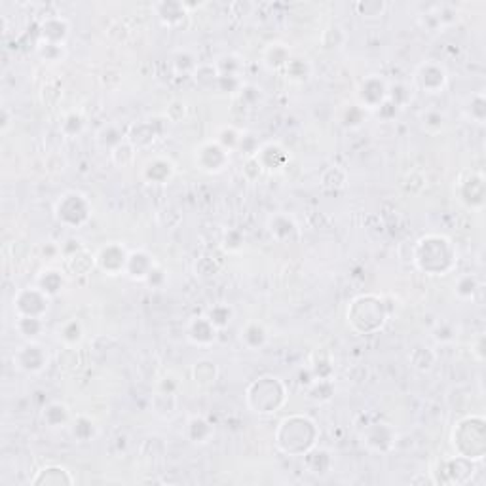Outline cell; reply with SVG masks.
Returning <instances> with one entry per match:
<instances>
[{
	"instance_id": "cell-1",
	"label": "cell",
	"mask_w": 486,
	"mask_h": 486,
	"mask_svg": "<svg viewBox=\"0 0 486 486\" xmlns=\"http://www.w3.org/2000/svg\"><path fill=\"white\" fill-rule=\"evenodd\" d=\"M410 261L427 276H447L456 266V249L447 236L425 234L414 243Z\"/></svg>"
},
{
	"instance_id": "cell-2",
	"label": "cell",
	"mask_w": 486,
	"mask_h": 486,
	"mask_svg": "<svg viewBox=\"0 0 486 486\" xmlns=\"http://www.w3.org/2000/svg\"><path fill=\"white\" fill-rule=\"evenodd\" d=\"M319 427L310 416L291 414L279 422L276 429V445L289 456H304L308 450L317 447Z\"/></svg>"
},
{
	"instance_id": "cell-3",
	"label": "cell",
	"mask_w": 486,
	"mask_h": 486,
	"mask_svg": "<svg viewBox=\"0 0 486 486\" xmlns=\"http://www.w3.org/2000/svg\"><path fill=\"white\" fill-rule=\"evenodd\" d=\"M389 317L386 302L378 294H359L347 306V323L359 334H372L386 325Z\"/></svg>"
},
{
	"instance_id": "cell-4",
	"label": "cell",
	"mask_w": 486,
	"mask_h": 486,
	"mask_svg": "<svg viewBox=\"0 0 486 486\" xmlns=\"http://www.w3.org/2000/svg\"><path fill=\"white\" fill-rule=\"evenodd\" d=\"M245 401L251 412L261 416H270L283 409L287 401V387L283 380L278 376L264 374L249 384Z\"/></svg>"
},
{
	"instance_id": "cell-5",
	"label": "cell",
	"mask_w": 486,
	"mask_h": 486,
	"mask_svg": "<svg viewBox=\"0 0 486 486\" xmlns=\"http://www.w3.org/2000/svg\"><path fill=\"white\" fill-rule=\"evenodd\" d=\"M452 447L456 456H462L469 462H480L486 452L485 418L465 416L452 429Z\"/></svg>"
},
{
	"instance_id": "cell-6",
	"label": "cell",
	"mask_w": 486,
	"mask_h": 486,
	"mask_svg": "<svg viewBox=\"0 0 486 486\" xmlns=\"http://www.w3.org/2000/svg\"><path fill=\"white\" fill-rule=\"evenodd\" d=\"M54 215L55 221L61 226L69 230H77L92 219V203L85 194L78 190H67L55 201Z\"/></svg>"
},
{
	"instance_id": "cell-7",
	"label": "cell",
	"mask_w": 486,
	"mask_h": 486,
	"mask_svg": "<svg viewBox=\"0 0 486 486\" xmlns=\"http://www.w3.org/2000/svg\"><path fill=\"white\" fill-rule=\"evenodd\" d=\"M412 82L418 92L425 95H441L448 88V72L441 63L425 61L416 67Z\"/></svg>"
},
{
	"instance_id": "cell-8",
	"label": "cell",
	"mask_w": 486,
	"mask_h": 486,
	"mask_svg": "<svg viewBox=\"0 0 486 486\" xmlns=\"http://www.w3.org/2000/svg\"><path fill=\"white\" fill-rule=\"evenodd\" d=\"M50 301H52V296H48L37 285L23 287L14 296V312H16V316L44 319L48 310H50Z\"/></svg>"
},
{
	"instance_id": "cell-9",
	"label": "cell",
	"mask_w": 486,
	"mask_h": 486,
	"mask_svg": "<svg viewBox=\"0 0 486 486\" xmlns=\"http://www.w3.org/2000/svg\"><path fill=\"white\" fill-rule=\"evenodd\" d=\"M194 162H196V168L203 173L216 175L228 168L230 152L224 150L216 141H205L194 150Z\"/></svg>"
},
{
	"instance_id": "cell-10",
	"label": "cell",
	"mask_w": 486,
	"mask_h": 486,
	"mask_svg": "<svg viewBox=\"0 0 486 486\" xmlns=\"http://www.w3.org/2000/svg\"><path fill=\"white\" fill-rule=\"evenodd\" d=\"M48 352L37 340H25V344L17 347L14 354L16 369L25 374H40L48 367Z\"/></svg>"
},
{
	"instance_id": "cell-11",
	"label": "cell",
	"mask_w": 486,
	"mask_h": 486,
	"mask_svg": "<svg viewBox=\"0 0 486 486\" xmlns=\"http://www.w3.org/2000/svg\"><path fill=\"white\" fill-rule=\"evenodd\" d=\"M485 177L483 173H465L458 185H456V198L460 200L463 207L480 211L485 207Z\"/></svg>"
},
{
	"instance_id": "cell-12",
	"label": "cell",
	"mask_w": 486,
	"mask_h": 486,
	"mask_svg": "<svg viewBox=\"0 0 486 486\" xmlns=\"http://www.w3.org/2000/svg\"><path fill=\"white\" fill-rule=\"evenodd\" d=\"M387 99V84L386 80L378 74H371L363 80L359 88H357V105L367 110V112H374L376 108H380Z\"/></svg>"
},
{
	"instance_id": "cell-13",
	"label": "cell",
	"mask_w": 486,
	"mask_h": 486,
	"mask_svg": "<svg viewBox=\"0 0 486 486\" xmlns=\"http://www.w3.org/2000/svg\"><path fill=\"white\" fill-rule=\"evenodd\" d=\"M185 332L186 340L192 346L201 347V350H207V347L213 346L216 342V336H219V329L209 321V317L205 314L190 317L185 327Z\"/></svg>"
},
{
	"instance_id": "cell-14",
	"label": "cell",
	"mask_w": 486,
	"mask_h": 486,
	"mask_svg": "<svg viewBox=\"0 0 486 486\" xmlns=\"http://www.w3.org/2000/svg\"><path fill=\"white\" fill-rule=\"evenodd\" d=\"M128 256H130V253L125 251L122 243H107L95 255V266L105 274H108V276H120V274L124 276Z\"/></svg>"
},
{
	"instance_id": "cell-15",
	"label": "cell",
	"mask_w": 486,
	"mask_h": 486,
	"mask_svg": "<svg viewBox=\"0 0 486 486\" xmlns=\"http://www.w3.org/2000/svg\"><path fill=\"white\" fill-rule=\"evenodd\" d=\"M395 441H397V433L392 425L384 422L367 425L363 432V443L367 445V448H371L372 452H389L395 447Z\"/></svg>"
},
{
	"instance_id": "cell-16",
	"label": "cell",
	"mask_w": 486,
	"mask_h": 486,
	"mask_svg": "<svg viewBox=\"0 0 486 486\" xmlns=\"http://www.w3.org/2000/svg\"><path fill=\"white\" fill-rule=\"evenodd\" d=\"M162 135L158 120H148V122H135L130 125V130L125 132V141L132 145L135 150L152 147L156 139Z\"/></svg>"
},
{
	"instance_id": "cell-17",
	"label": "cell",
	"mask_w": 486,
	"mask_h": 486,
	"mask_svg": "<svg viewBox=\"0 0 486 486\" xmlns=\"http://www.w3.org/2000/svg\"><path fill=\"white\" fill-rule=\"evenodd\" d=\"M154 12L158 19L162 21L163 27L179 31V29H185L188 25V10H186L185 2H156Z\"/></svg>"
},
{
	"instance_id": "cell-18",
	"label": "cell",
	"mask_w": 486,
	"mask_h": 486,
	"mask_svg": "<svg viewBox=\"0 0 486 486\" xmlns=\"http://www.w3.org/2000/svg\"><path fill=\"white\" fill-rule=\"evenodd\" d=\"M156 268L154 256L150 255L145 249H137L132 251L128 256V264H125L124 276L125 278L133 279V281H147L148 274Z\"/></svg>"
},
{
	"instance_id": "cell-19",
	"label": "cell",
	"mask_w": 486,
	"mask_h": 486,
	"mask_svg": "<svg viewBox=\"0 0 486 486\" xmlns=\"http://www.w3.org/2000/svg\"><path fill=\"white\" fill-rule=\"evenodd\" d=\"M143 181L148 185H165L175 175V163L170 158L156 156L143 165Z\"/></svg>"
},
{
	"instance_id": "cell-20",
	"label": "cell",
	"mask_w": 486,
	"mask_h": 486,
	"mask_svg": "<svg viewBox=\"0 0 486 486\" xmlns=\"http://www.w3.org/2000/svg\"><path fill=\"white\" fill-rule=\"evenodd\" d=\"M256 162L261 163L263 171H279L283 170L289 162L287 150L279 143H264L263 147H259L256 152Z\"/></svg>"
},
{
	"instance_id": "cell-21",
	"label": "cell",
	"mask_w": 486,
	"mask_h": 486,
	"mask_svg": "<svg viewBox=\"0 0 486 486\" xmlns=\"http://www.w3.org/2000/svg\"><path fill=\"white\" fill-rule=\"evenodd\" d=\"M268 232L279 243H289L298 238V224L287 213H276L268 219Z\"/></svg>"
},
{
	"instance_id": "cell-22",
	"label": "cell",
	"mask_w": 486,
	"mask_h": 486,
	"mask_svg": "<svg viewBox=\"0 0 486 486\" xmlns=\"http://www.w3.org/2000/svg\"><path fill=\"white\" fill-rule=\"evenodd\" d=\"M69 31L70 25L65 17L50 16L44 19V23L40 25V40L65 46V40L69 37Z\"/></svg>"
},
{
	"instance_id": "cell-23",
	"label": "cell",
	"mask_w": 486,
	"mask_h": 486,
	"mask_svg": "<svg viewBox=\"0 0 486 486\" xmlns=\"http://www.w3.org/2000/svg\"><path fill=\"white\" fill-rule=\"evenodd\" d=\"M185 435L186 439L194 443V445H205V443L213 439L215 429H213V425H211L207 418L201 416V414H194V416L186 420Z\"/></svg>"
},
{
	"instance_id": "cell-24",
	"label": "cell",
	"mask_w": 486,
	"mask_h": 486,
	"mask_svg": "<svg viewBox=\"0 0 486 486\" xmlns=\"http://www.w3.org/2000/svg\"><path fill=\"white\" fill-rule=\"evenodd\" d=\"M239 340H241V344L247 347V350L259 352V350H263V347L266 346V342H268V331H266V327H264L263 323H259V321H249V323H245V327H241Z\"/></svg>"
},
{
	"instance_id": "cell-25",
	"label": "cell",
	"mask_w": 486,
	"mask_h": 486,
	"mask_svg": "<svg viewBox=\"0 0 486 486\" xmlns=\"http://www.w3.org/2000/svg\"><path fill=\"white\" fill-rule=\"evenodd\" d=\"M42 420L50 429H59V427H67L72 422V414H70L69 407L61 401H54L48 405L46 409L42 410Z\"/></svg>"
},
{
	"instance_id": "cell-26",
	"label": "cell",
	"mask_w": 486,
	"mask_h": 486,
	"mask_svg": "<svg viewBox=\"0 0 486 486\" xmlns=\"http://www.w3.org/2000/svg\"><path fill=\"white\" fill-rule=\"evenodd\" d=\"M34 285L42 289L48 296L54 298L65 289V276L57 268H44V270H40V274L34 279Z\"/></svg>"
},
{
	"instance_id": "cell-27",
	"label": "cell",
	"mask_w": 486,
	"mask_h": 486,
	"mask_svg": "<svg viewBox=\"0 0 486 486\" xmlns=\"http://www.w3.org/2000/svg\"><path fill=\"white\" fill-rule=\"evenodd\" d=\"M291 57V50L283 42H270L264 48L263 61L270 70H283Z\"/></svg>"
},
{
	"instance_id": "cell-28",
	"label": "cell",
	"mask_w": 486,
	"mask_h": 486,
	"mask_svg": "<svg viewBox=\"0 0 486 486\" xmlns=\"http://www.w3.org/2000/svg\"><path fill=\"white\" fill-rule=\"evenodd\" d=\"M304 465L314 475H327L332 467L331 452L327 448L314 447L304 454Z\"/></svg>"
},
{
	"instance_id": "cell-29",
	"label": "cell",
	"mask_w": 486,
	"mask_h": 486,
	"mask_svg": "<svg viewBox=\"0 0 486 486\" xmlns=\"http://www.w3.org/2000/svg\"><path fill=\"white\" fill-rule=\"evenodd\" d=\"M32 485H54V486H61V485H72L74 478L70 477V473L61 465H48L44 469H40L37 473V477L31 480Z\"/></svg>"
},
{
	"instance_id": "cell-30",
	"label": "cell",
	"mask_w": 486,
	"mask_h": 486,
	"mask_svg": "<svg viewBox=\"0 0 486 486\" xmlns=\"http://www.w3.org/2000/svg\"><path fill=\"white\" fill-rule=\"evenodd\" d=\"M70 433H72V437H74L78 443H88V441L97 437L99 427H97V424H95L90 416L78 414V416L72 418V422H70Z\"/></svg>"
},
{
	"instance_id": "cell-31",
	"label": "cell",
	"mask_w": 486,
	"mask_h": 486,
	"mask_svg": "<svg viewBox=\"0 0 486 486\" xmlns=\"http://www.w3.org/2000/svg\"><path fill=\"white\" fill-rule=\"evenodd\" d=\"M409 361H410V367L414 369V371L418 372H429L435 367V363H437V354H435V350H432V347L427 346H416L412 352H410L409 355Z\"/></svg>"
},
{
	"instance_id": "cell-32",
	"label": "cell",
	"mask_w": 486,
	"mask_h": 486,
	"mask_svg": "<svg viewBox=\"0 0 486 486\" xmlns=\"http://www.w3.org/2000/svg\"><path fill=\"white\" fill-rule=\"evenodd\" d=\"M125 141V133H122V130L114 124H107L101 128L97 135H95V143L99 145L103 150L112 152L116 147H120Z\"/></svg>"
},
{
	"instance_id": "cell-33",
	"label": "cell",
	"mask_w": 486,
	"mask_h": 486,
	"mask_svg": "<svg viewBox=\"0 0 486 486\" xmlns=\"http://www.w3.org/2000/svg\"><path fill=\"white\" fill-rule=\"evenodd\" d=\"M192 376L198 386H213L216 382V378H219V367H216V363L211 361V359H201V361H198L194 365Z\"/></svg>"
},
{
	"instance_id": "cell-34",
	"label": "cell",
	"mask_w": 486,
	"mask_h": 486,
	"mask_svg": "<svg viewBox=\"0 0 486 486\" xmlns=\"http://www.w3.org/2000/svg\"><path fill=\"white\" fill-rule=\"evenodd\" d=\"M59 340L65 344V347H77L84 340V325L80 323V319L72 317L65 321L59 327Z\"/></svg>"
},
{
	"instance_id": "cell-35",
	"label": "cell",
	"mask_w": 486,
	"mask_h": 486,
	"mask_svg": "<svg viewBox=\"0 0 486 486\" xmlns=\"http://www.w3.org/2000/svg\"><path fill=\"white\" fill-rule=\"evenodd\" d=\"M16 327L17 334L25 340H37L44 331V319H39V317H23V316H16Z\"/></svg>"
},
{
	"instance_id": "cell-36",
	"label": "cell",
	"mask_w": 486,
	"mask_h": 486,
	"mask_svg": "<svg viewBox=\"0 0 486 486\" xmlns=\"http://www.w3.org/2000/svg\"><path fill=\"white\" fill-rule=\"evenodd\" d=\"M192 78L201 90H213L216 88L219 72H216L213 63H198V67L192 72Z\"/></svg>"
},
{
	"instance_id": "cell-37",
	"label": "cell",
	"mask_w": 486,
	"mask_h": 486,
	"mask_svg": "<svg viewBox=\"0 0 486 486\" xmlns=\"http://www.w3.org/2000/svg\"><path fill=\"white\" fill-rule=\"evenodd\" d=\"M285 77L291 80V82H304L308 80V77L312 74V65H310L308 59L304 57H291L289 63L285 65Z\"/></svg>"
},
{
	"instance_id": "cell-38",
	"label": "cell",
	"mask_w": 486,
	"mask_h": 486,
	"mask_svg": "<svg viewBox=\"0 0 486 486\" xmlns=\"http://www.w3.org/2000/svg\"><path fill=\"white\" fill-rule=\"evenodd\" d=\"M205 316L209 317V321L215 325L219 331H223V329H226V327L232 323V319H234V308H232L230 304L221 302V304H213V306L205 312Z\"/></svg>"
},
{
	"instance_id": "cell-39",
	"label": "cell",
	"mask_w": 486,
	"mask_h": 486,
	"mask_svg": "<svg viewBox=\"0 0 486 486\" xmlns=\"http://www.w3.org/2000/svg\"><path fill=\"white\" fill-rule=\"evenodd\" d=\"M215 69L219 74H228V77H241L243 72V61L241 57L234 54H224L221 57H216V61H213Z\"/></svg>"
},
{
	"instance_id": "cell-40",
	"label": "cell",
	"mask_w": 486,
	"mask_h": 486,
	"mask_svg": "<svg viewBox=\"0 0 486 486\" xmlns=\"http://www.w3.org/2000/svg\"><path fill=\"white\" fill-rule=\"evenodd\" d=\"M308 399L316 403H327L331 401L334 395V384L332 380H314L308 387H306Z\"/></svg>"
},
{
	"instance_id": "cell-41",
	"label": "cell",
	"mask_w": 486,
	"mask_h": 486,
	"mask_svg": "<svg viewBox=\"0 0 486 486\" xmlns=\"http://www.w3.org/2000/svg\"><path fill=\"white\" fill-rule=\"evenodd\" d=\"M67 259V268H69L72 274H85V272H90L95 266V256L92 255V253H88L85 251V247L82 249V251H78V253H74V255L70 256H65Z\"/></svg>"
},
{
	"instance_id": "cell-42",
	"label": "cell",
	"mask_w": 486,
	"mask_h": 486,
	"mask_svg": "<svg viewBox=\"0 0 486 486\" xmlns=\"http://www.w3.org/2000/svg\"><path fill=\"white\" fill-rule=\"evenodd\" d=\"M465 114L469 118L473 124H485L486 120V99L485 93L478 92L475 95H471L469 103L465 107Z\"/></svg>"
},
{
	"instance_id": "cell-43",
	"label": "cell",
	"mask_w": 486,
	"mask_h": 486,
	"mask_svg": "<svg viewBox=\"0 0 486 486\" xmlns=\"http://www.w3.org/2000/svg\"><path fill=\"white\" fill-rule=\"evenodd\" d=\"M478 291V279L473 274H463L456 279L454 294L460 301H469Z\"/></svg>"
},
{
	"instance_id": "cell-44",
	"label": "cell",
	"mask_w": 486,
	"mask_h": 486,
	"mask_svg": "<svg viewBox=\"0 0 486 486\" xmlns=\"http://www.w3.org/2000/svg\"><path fill=\"white\" fill-rule=\"evenodd\" d=\"M171 63H173V70H175L177 74H188V77H192V72L196 70V67H198L196 57H194L190 52H186V50L175 52Z\"/></svg>"
},
{
	"instance_id": "cell-45",
	"label": "cell",
	"mask_w": 486,
	"mask_h": 486,
	"mask_svg": "<svg viewBox=\"0 0 486 486\" xmlns=\"http://www.w3.org/2000/svg\"><path fill=\"white\" fill-rule=\"evenodd\" d=\"M447 125V118L439 110H427L422 114V130L429 135H439Z\"/></svg>"
},
{
	"instance_id": "cell-46",
	"label": "cell",
	"mask_w": 486,
	"mask_h": 486,
	"mask_svg": "<svg viewBox=\"0 0 486 486\" xmlns=\"http://www.w3.org/2000/svg\"><path fill=\"white\" fill-rule=\"evenodd\" d=\"M355 12L361 17H382L386 14V2L382 0H365V2H355Z\"/></svg>"
},
{
	"instance_id": "cell-47",
	"label": "cell",
	"mask_w": 486,
	"mask_h": 486,
	"mask_svg": "<svg viewBox=\"0 0 486 486\" xmlns=\"http://www.w3.org/2000/svg\"><path fill=\"white\" fill-rule=\"evenodd\" d=\"M432 336L437 344L447 346V344H452V342L458 338V329H456L450 321H439V323L435 325Z\"/></svg>"
},
{
	"instance_id": "cell-48",
	"label": "cell",
	"mask_w": 486,
	"mask_h": 486,
	"mask_svg": "<svg viewBox=\"0 0 486 486\" xmlns=\"http://www.w3.org/2000/svg\"><path fill=\"white\" fill-rule=\"evenodd\" d=\"M37 52H39V55L44 61L50 63H59L63 57H65V46H61V44H52V42H44V40H39Z\"/></svg>"
},
{
	"instance_id": "cell-49",
	"label": "cell",
	"mask_w": 486,
	"mask_h": 486,
	"mask_svg": "<svg viewBox=\"0 0 486 486\" xmlns=\"http://www.w3.org/2000/svg\"><path fill=\"white\" fill-rule=\"evenodd\" d=\"M215 141L224 148V150H228V152L238 150L239 141H241V132H238V130H236V128H232V125H226V128H223V130L219 132Z\"/></svg>"
},
{
	"instance_id": "cell-50",
	"label": "cell",
	"mask_w": 486,
	"mask_h": 486,
	"mask_svg": "<svg viewBox=\"0 0 486 486\" xmlns=\"http://www.w3.org/2000/svg\"><path fill=\"white\" fill-rule=\"evenodd\" d=\"M84 118H82V114H78V112H70V114H67L65 118H63L61 122V132L63 135H67V137H77V135H80V133L84 132Z\"/></svg>"
},
{
	"instance_id": "cell-51",
	"label": "cell",
	"mask_w": 486,
	"mask_h": 486,
	"mask_svg": "<svg viewBox=\"0 0 486 486\" xmlns=\"http://www.w3.org/2000/svg\"><path fill=\"white\" fill-rule=\"evenodd\" d=\"M135 148L128 143V141H124L120 147H116L112 152H110V158H112V162L118 165V168H125V165H130V163H133V160H135Z\"/></svg>"
},
{
	"instance_id": "cell-52",
	"label": "cell",
	"mask_w": 486,
	"mask_h": 486,
	"mask_svg": "<svg viewBox=\"0 0 486 486\" xmlns=\"http://www.w3.org/2000/svg\"><path fill=\"white\" fill-rule=\"evenodd\" d=\"M243 88V80L241 77H228V74H219L216 80V90L226 93V95H238Z\"/></svg>"
},
{
	"instance_id": "cell-53",
	"label": "cell",
	"mask_w": 486,
	"mask_h": 486,
	"mask_svg": "<svg viewBox=\"0 0 486 486\" xmlns=\"http://www.w3.org/2000/svg\"><path fill=\"white\" fill-rule=\"evenodd\" d=\"M387 99L392 101L397 108H403L410 101L409 88L405 84L387 85Z\"/></svg>"
},
{
	"instance_id": "cell-54",
	"label": "cell",
	"mask_w": 486,
	"mask_h": 486,
	"mask_svg": "<svg viewBox=\"0 0 486 486\" xmlns=\"http://www.w3.org/2000/svg\"><path fill=\"white\" fill-rule=\"evenodd\" d=\"M365 114H367V110H363L357 103L350 105L346 108V114L342 118V124L346 125V128H359L365 122Z\"/></svg>"
},
{
	"instance_id": "cell-55",
	"label": "cell",
	"mask_w": 486,
	"mask_h": 486,
	"mask_svg": "<svg viewBox=\"0 0 486 486\" xmlns=\"http://www.w3.org/2000/svg\"><path fill=\"white\" fill-rule=\"evenodd\" d=\"M261 92H263V90H261L259 85L243 84V88H241V92H239L238 95L243 105H247V107H256V105H259V101H261V95H263Z\"/></svg>"
},
{
	"instance_id": "cell-56",
	"label": "cell",
	"mask_w": 486,
	"mask_h": 486,
	"mask_svg": "<svg viewBox=\"0 0 486 486\" xmlns=\"http://www.w3.org/2000/svg\"><path fill=\"white\" fill-rule=\"evenodd\" d=\"M224 249L228 253H238L241 245H243V236L239 230H228L224 234V241H223Z\"/></svg>"
},
{
	"instance_id": "cell-57",
	"label": "cell",
	"mask_w": 486,
	"mask_h": 486,
	"mask_svg": "<svg viewBox=\"0 0 486 486\" xmlns=\"http://www.w3.org/2000/svg\"><path fill=\"white\" fill-rule=\"evenodd\" d=\"M239 150H243V154L247 158H253L259 152V143L253 135H247V133H241V141H239Z\"/></svg>"
},
{
	"instance_id": "cell-58",
	"label": "cell",
	"mask_w": 486,
	"mask_h": 486,
	"mask_svg": "<svg viewBox=\"0 0 486 486\" xmlns=\"http://www.w3.org/2000/svg\"><path fill=\"white\" fill-rule=\"evenodd\" d=\"M185 114H186V105L183 103V101H173L170 107H168V112H165V116L170 118V122H173V124L181 122V120L185 118Z\"/></svg>"
},
{
	"instance_id": "cell-59",
	"label": "cell",
	"mask_w": 486,
	"mask_h": 486,
	"mask_svg": "<svg viewBox=\"0 0 486 486\" xmlns=\"http://www.w3.org/2000/svg\"><path fill=\"white\" fill-rule=\"evenodd\" d=\"M148 287H152V289H160V287L165 283V272L156 264V268L150 274H148V278H147V281H145Z\"/></svg>"
},
{
	"instance_id": "cell-60",
	"label": "cell",
	"mask_w": 486,
	"mask_h": 486,
	"mask_svg": "<svg viewBox=\"0 0 486 486\" xmlns=\"http://www.w3.org/2000/svg\"><path fill=\"white\" fill-rule=\"evenodd\" d=\"M179 392V382L173 376H163L160 380V386H158V394L165 395H177Z\"/></svg>"
},
{
	"instance_id": "cell-61",
	"label": "cell",
	"mask_w": 486,
	"mask_h": 486,
	"mask_svg": "<svg viewBox=\"0 0 486 486\" xmlns=\"http://www.w3.org/2000/svg\"><path fill=\"white\" fill-rule=\"evenodd\" d=\"M483 347H485V336L480 334V336L477 338V346H475V350H473V354H475V359H477L478 363L485 361V350H483Z\"/></svg>"
},
{
	"instance_id": "cell-62",
	"label": "cell",
	"mask_w": 486,
	"mask_h": 486,
	"mask_svg": "<svg viewBox=\"0 0 486 486\" xmlns=\"http://www.w3.org/2000/svg\"><path fill=\"white\" fill-rule=\"evenodd\" d=\"M8 120V108H4V110H2V132H6V128H8L10 124Z\"/></svg>"
}]
</instances>
